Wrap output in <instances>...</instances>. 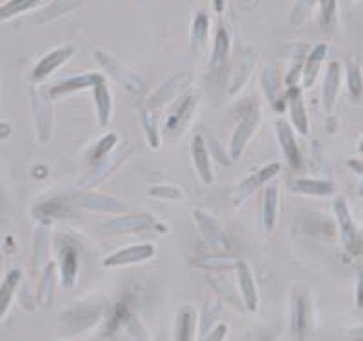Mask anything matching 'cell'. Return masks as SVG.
Listing matches in <instances>:
<instances>
[{
  "label": "cell",
  "mask_w": 363,
  "mask_h": 341,
  "mask_svg": "<svg viewBox=\"0 0 363 341\" xmlns=\"http://www.w3.org/2000/svg\"><path fill=\"white\" fill-rule=\"evenodd\" d=\"M118 144V135L116 133H108L106 136H102L99 142H96L93 147H91L89 155H87V160L91 165L99 164L100 160H104L106 157H109L113 152V149Z\"/></svg>",
  "instance_id": "obj_38"
},
{
  "label": "cell",
  "mask_w": 363,
  "mask_h": 341,
  "mask_svg": "<svg viewBox=\"0 0 363 341\" xmlns=\"http://www.w3.org/2000/svg\"><path fill=\"white\" fill-rule=\"evenodd\" d=\"M347 165H349V167H351L359 178H362V185H363V160H349L347 162Z\"/></svg>",
  "instance_id": "obj_50"
},
{
  "label": "cell",
  "mask_w": 363,
  "mask_h": 341,
  "mask_svg": "<svg viewBox=\"0 0 363 341\" xmlns=\"http://www.w3.org/2000/svg\"><path fill=\"white\" fill-rule=\"evenodd\" d=\"M91 91H93V102H95L96 122H99L100 128H108L113 115V99L106 79L100 80Z\"/></svg>",
  "instance_id": "obj_26"
},
{
  "label": "cell",
  "mask_w": 363,
  "mask_h": 341,
  "mask_svg": "<svg viewBox=\"0 0 363 341\" xmlns=\"http://www.w3.org/2000/svg\"><path fill=\"white\" fill-rule=\"evenodd\" d=\"M147 194L151 198L164 201H180L184 198V193L178 189L177 185H157V187H151Z\"/></svg>",
  "instance_id": "obj_44"
},
{
  "label": "cell",
  "mask_w": 363,
  "mask_h": 341,
  "mask_svg": "<svg viewBox=\"0 0 363 341\" xmlns=\"http://www.w3.org/2000/svg\"><path fill=\"white\" fill-rule=\"evenodd\" d=\"M260 123L262 111L258 107L249 109L244 115V118L240 120L238 125H236L235 131H233L231 144H229V157H231V160H238V158L244 155L251 138L256 135L258 128H260Z\"/></svg>",
  "instance_id": "obj_5"
},
{
  "label": "cell",
  "mask_w": 363,
  "mask_h": 341,
  "mask_svg": "<svg viewBox=\"0 0 363 341\" xmlns=\"http://www.w3.org/2000/svg\"><path fill=\"white\" fill-rule=\"evenodd\" d=\"M231 50V40L229 33L223 26H220L215 33V42H213V55H211V69H220L225 66L227 55Z\"/></svg>",
  "instance_id": "obj_34"
},
{
  "label": "cell",
  "mask_w": 363,
  "mask_h": 341,
  "mask_svg": "<svg viewBox=\"0 0 363 341\" xmlns=\"http://www.w3.org/2000/svg\"><path fill=\"white\" fill-rule=\"evenodd\" d=\"M189 80H191L189 73L177 74V77H173L171 80L162 84V86L155 91L153 95L145 100L144 107L145 109H149V111L157 113L158 109H162V107L169 106V104H173L178 96L184 95V89H186V86L189 84Z\"/></svg>",
  "instance_id": "obj_8"
},
{
  "label": "cell",
  "mask_w": 363,
  "mask_h": 341,
  "mask_svg": "<svg viewBox=\"0 0 363 341\" xmlns=\"http://www.w3.org/2000/svg\"><path fill=\"white\" fill-rule=\"evenodd\" d=\"M318 0H298L296 6H294L293 13H291V24L300 26L307 21L309 17V13L313 11L314 4H316Z\"/></svg>",
  "instance_id": "obj_45"
},
{
  "label": "cell",
  "mask_w": 363,
  "mask_h": 341,
  "mask_svg": "<svg viewBox=\"0 0 363 341\" xmlns=\"http://www.w3.org/2000/svg\"><path fill=\"white\" fill-rule=\"evenodd\" d=\"M82 206L87 211H95V213H108V214H124L125 206L120 200L106 194L89 193L82 198Z\"/></svg>",
  "instance_id": "obj_29"
},
{
  "label": "cell",
  "mask_w": 363,
  "mask_h": 341,
  "mask_svg": "<svg viewBox=\"0 0 363 341\" xmlns=\"http://www.w3.org/2000/svg\"><path fill=\"white\" fill-rule=\"evenodd\" d=\"M33 109L38 138L42 142H50L51 135H53V106H51V96L45 95L44 91H40L33 99Z\"/></svg>",
  "instance_id": "obj_16"
},
{
  "label": "cell",
  "mask_w": 363,
  "mask_h": 341,
  "mask_svg": "<svg viewBox=\"0 0 363 341\" xmlns=\"http://www.w3.org/2000/svg\"><path fill=\"white\" fill-rule=\"evenodd\" d=\"M140 122H142V128H144V135H145V140H147L149 147L151 149H158L160 147V125H158V120L155 116L153 111H149L145 107H142L140 111Z\"/></svg>",
  "instance_id": "obj_37"
},
{
  "label": "cell",
  "mask_w": 363,
  "mask_h": 341,
  "mask_svg": "<svg viewBox=\"0 0 363 341\" xmlns=\"http://www.w3.org/2000/svg\"><path fill=\"white\" fill-rule=\"evenodd\" d=\"M220 316V300H209L206 301L202 308V316L199 320V334H196V341H203L209 336L216 327V321Z\"/></svg>",
  "instance_id": "obj_33"
},
{
  "label": "cell",
  "mask_w": 363,
  "mask_h": 341,
  "mask_svg": "<svg viewBox=\"0 0 363 341\" xmlns=\"http://www.w3.org/2000/svg\"><path fill=\"white\" fill-rule=\"evenodd\" d=\"M213 6H215L216 13H222L225 8V0H213Z\"/></svg>",
  "instance_id": "obj_51"
},
{
  "label": "cell",
  "mask_w": 363,
  "mask_h": 341,
  "mask_svg": "<svg viewBox=\"0 0 363 341\" xmlns=\"http://www.w3.org/2000/svg\"><path fill=\"white\" fill-rule=\"evenodd\" d=\"M303 230H306V233H309V235L316 236V238L333 240L335 238L336 225L330 222L329 218L322 216V214L314 213L306 218V222H303Z\"/></svg>",
  "instance_id": "obj_35"
},
{
  "label": "cell",
  "mask_w": 363,
  "mask_h": 341,
  "mask_svg": "<svg viewBox=\"0 0 363 341\" xmlns=\"http://www.w3.org/2000/svg\"><path fill=\"white\" fill-rule=\"evenodd\" d=\"M57 271L64 289H73L79 280V251L71 242L60 238L57 242Z\"/></svg>",
  "instance_id": "obj_6"
},
{
  "label": "cell",
  "mask_w": 363,
  "mask_h": 341,
  "mask_svg": "<svg viewBox=\"0 0 363 341\" xmlns=\"http://www.w3.org/2000/svg\"><path fill=\"white\" fill-rule=\"evenodd\" d=\"M95 58L100 62V66L108 71L113 79L124 87L125 91H129L133 95H140L142 89H144V84H142V80L138 79L136 74H133L131 71L125 69V67L122 66L120 62H116L111 55H106L102 53V51H99V53H95Z\"/></svg>",
  "instance_id": "obj_12"
},
{
  "label": "cell",
  "mask_w": 363,
  "mask_h": 341,
  "mask_svg": "<svg viewBox=\"0 0 363 341\" xmlns=\"http://www.w3.org/2000/svg\"><path fill=\"white\" fill-rule=\"evenodd\" d=\"M129 152H131V149H122L120 152L109 155V157H106L104 160H100L99 164L93 165V169L89 171V174L84 178L82 187H93V185H99L100 181L106 180V178H108L109 174H111L113 171H115V169L125 160V158H128Z\"/></svg>",
  "instance_id": "obj_20"
},
{
  "label": "cell",
  "mask_w": 363,
  "mask_h": 341,
  "mask_svg": "<svg viewBox=\"0 0 363 341\" xmlns=\"http://www.w3.org/2000/svg\"><path fill=\"white\" fill-rule=\"evenodd\" d=\"M160 230L165 233V225H162L155 216L147 213L140 214H120L116 218L109 220L102 225V233L106 236H120V235H136V233H145V230Z\"/></svg>",
  "instance_id": "obj_3"
},
{
  "label": "cell",
  "mask_w": 363,
  "mask_h": 341,
  "mask_svg": "<svg viewBox=\"0 0 363 341\" xmlns=\"http://www.w3.org/2000/svg\"><path fill=\"white\" fill-rule=\"evenodd\" d=\"M69 213V207H67L62 200H48L37 207V214H35V216L40 218L44 223H48L53 222V220L57 218H64V216Z\"/></svg>",
  "instance_id": "obj_39"
},
{
  "label": "cell",
  "mask_w": 363,
  "mask_h": 341,
  "mask_svg": "<svg viewBox=\"0 0 363 341\" xmlns=\"http://www.w3.org/2000/svg\"><path fill=\"white\" fill-rule=\"evenodd\" d=\"M193 220L196 223V227H199L202 238L209 245L216 247L218 251H227L229 249V238H227L225 230L220 227V223L209 213L196 209L193 213Z\"/></svg>",
  "instance_id": "obj_13"
},
{
  "label": "cell",
  "mask_w": 363,
  "mask_h": 341,
  "mask_svg": "<svg viewBox=\"0 0 363 341\" xmlns=\"http://www.w3.org/2000/svg\"><path fill=\"white\" fill-rule=\"evenodd\" d=\"M358 151L363 155V136H362V140H359V144H358Z\"/></svg>",
  "instance_id": "obj_52"
},
{
  "label": "cell",
  "mask_w": 363,
  "mask_h": 341,
  "mask_svg": "<svg viewBox=\"0 0 363 341\" xmlns=\"http://www.w3.org/2000/svg\"><path fill=\"white\" fill-rule=\"evenodd\" d=\"M191 160H193L194 171L199 174L200 180L206 185H211L215 181V173H213V162L211 155L207 151L206 140L202 135H194L191 140Z\"/></svg>",
  "instance_id": "obj_15"
},
{
  "label": "cell",
  "mask_w": 363,
  "mask_h": 341,
  "mask_svg": "<svg viewBox=\"0 0 363 341\" xmlns=\"http://www.w3.org/2000/svg\"><path fill=\"white\" fill-rule=\"evenodd\" d=\"M0 258H2V252H0Z\"/></svg>",
  "instance_id": "obj_53"
},
{
  "label": "cell",
  "mask_w": 363,
  "mask_h": 341,
  "mask_svg": "<svg viewBox=\"0 0 363 341\" xmlns=\"http://www.w3.org/2000/svg\"><path fill=\"white\" fill-rule=\"evenodd\" d=\"M22 281L21 271H11L4 278V281L0 284V320L6 316L9 305H11L15 292H17L18 285Z\"/></svg>",
  "instance_id": "obj_36"
},
{
  "label": "cell",
  "mask_w": 363,
  "mask_h": 341,
  "mask_svg": "<svg viewBox=\"0 0 363 341\" xmlns=\"http://www.w3.org/2000/svg\"><path fill=\"white\" fill-rule=\"evenodd\" d=\"M206 140V145H207V151H209V155L215 160H218L222 165H229L231 164V158H229V155H227L225 149L220 145V142L216 140L215 136H209V138H203Z\"/></svg>",
  "instance_id": "obj_47"
},
{
  "label": "cell",
  "mask_w": 363,
  "mask_h": 341,
  "mask_svg": "<svg viewBox=\"0 0 363 341\" xmlns=\"http://www.w3.org/2000/svg\"><path fill=\"white\" fill-rule=\"evenodd\" d=\"M327 51H329L327 44H318L307 53L306 62H303V71H301V86H303V89H311L316 84L318 74H320L322 64L327 57Z\"/></svg>",
  "instance_id": "obj_24"
},
{
  "label": "cell",
  "mask_w": 363,
  "mask_h": 341,
  "mask_svg": "<svg viewBox=\"0 0 363 341\" xmlns=\"http://www.w3.org/2000/svg\"><path fill=\"white\" fill-rule=\"evenodd\" d=\"M227 330H229L227 329V325H223V323L216 325L215 330H213V332H211L203 341H223L227 336Z\"/></svg>",
  "instance_id": "obj_48"
},
{
  "label": "cell",
  "mask_w": 363,
  "mask_h": 341,
  "mask_svg": "<svg viewBox=\"0 0 363 341\" xmlns=\"http://www.w3.org/2000/svg\"><path fill=\"white\" fill-rule=\"evenodd\" d=\"M333 209H335V220H336V229L342 238L343 249L349 255H358L359 247H362V236H359V229L356 225L354 218H352L349 203L345 198L336 196L333 200Z\"/></svg>",
  "instance_id": "obj_4"
},
{
  "label": "cell",
  "mask_w": 363,
  "mask_h": 341,
  "mask_svg": "<svg viewBox=\"0 0 363 341\" xmlns=\"http://www.w3.org/2000/svg\"><path fill=\"white\" fill-rule=\"evenodd\" d=\"M314 327V307L306 285L296 284L291 292V336L294 341H306Z\"/></svg>",
  "instance_id": "obj_1"
},
{
  "label": "cell",
  "mask_w": 363,
  "mask_h": 341,
  "mask_svg": "<svg viewBox=\"0 0 363 341\" xmlns=\"http://www.w3.org/2000/svg\"><path fill=\"white\" fill-rule=\"evenodd\" d=\"M73 55H74L73 45H62V47H58V50L45 55V57L38 62L33 69L35 82H42V80H45L48 77H51V74H53L58 67L62 66V64H66Z\"/></svg>",
  "instance_id": "obj_18"
},
{
  "label": "cell",
  "mask_w": 363,
  "mask_h": 341,
  "mask_svg": "<svg viewBox=\"0 0 363 341\" xmlns=\"http://www.w3.org/2000/svg\"><path fill=\"white\" fill-rule=\"evenodd\" d=\"M104 80V77L100 73H86V74H77V77H71V79L64 80V82L57 84L50 89L51 99H64L67 95H73L77 91L82 89H93L96 84Z\"/></svg>",
  "instance_id": "obj_19"
},
{
  "label": "cell",
  "mask_w": 363,
  "mask_h": 341,
  "mask_svg": "<svg viewBox=\"0 0 363 341\" xmlns=\"http://www.w3.org/2000/svg\"><path fill=\"white\" fill-rule=\"evenodd\" d=\"M157 255V249L151 243H138V245H129L124 249H118L116 252L104 258L102 265L106 269L115 267H128V265H136V263H144Z\"/></svg>",
  "instance_id": "obj_9"
},
{
  "label": "cell",
  "mask_w": 363,
  "mask_h": 341,
  "mask_svg": "<svg viewBox=\"0 0 363 341\" xmlns=\"http://www.w3.org/2000/svg\"><path fill=\"white\" fill-rule=\"evenodd\" d=\"M285 107L289 111L291 125L300 136L309 135V116H307L306 100H303V89L300 86L287 87L284 93Z\"/></svg>",
  "instance_id": "obj_11"
},
{
  "label": "cell",
  "mask_w": 363,
  "mask_h": 341,
  "mask_svg": "<svg viewBox=\"0 0 363 341\" xmlns=\"http://www.w3.org/2000/svg\"><path fill=\"white\" fill-rule=\"evenodd\" d=\"M356 307H363V269L358 272V278H356Z\"/></svg>",
  "instance_id": "obj_49"
},
{
  "label": "cell",
  "mask_w": 363,
  "mask_h": 341,
  "mask_svg": "<svg viewBox=\"0 0 363 341\" xmlns=\"http://www.w3.org/2000/svg\"><path fill=\"white\" fill-rule=\"evenodd\" d=\"M280 171H281V164L272 162V164L264 165L260 171H256L255 174H251V177L245 178L244 181H240V184L236 185L235 191H233V194H231L233 203H236V206L244 203V201L247 200L249 196H252V194L260 189V187L267 185L269 181L272 180V178L280 173Z\"/></svg>",
  "instance_id": "obj_7"
},
{
  "label": "cell",
  "mask_w": 363,
  "mask_h": 341,
  "mask_svg": "<svg viewBox=\"0 0 363 341\" xmlns=\"http://www.w3.org/2000/svg\"><path fill=\"white\" fill-rule=\"evenodd\" d=\"M200 102L199 93L189 91V93H184V95L178 96L169 107V113L165 116V122L162 125V133H164L167 138H177L184 129L187 128L189 120L193 118V113L196 109Z\"/></svg>",
  "instance_id": "obj_2"
},
{
  "label": "cell",
  "mask_w": 363,
  "mask_h": 341,
  "mask_svg": "<svg viewBox=\"0 0 363 341\" xmlns=\"http://www.w3.org/2000/svg\"><path fill=\"white\" fill-rule=\"evenodd\" d=\"M207 281H209L211 289L218 294L220 300L227 301L236 311H245L244 300L240 296L238 287H235L231 281L227 280L225 276H222L220 272H213V274L207 276Z\"/></svg>",
  "instance_id": "obj_25"
},
{
  "label": "cell",
  "mask_w": 363,
  "mask_h": 341,
  "mask_svg": "<svg viewBox=\"0 0 363 341\" xmlns=\"http://www.w3.org/2000/svg\"><path fill=\"white\" fill-rule=\"evenodd\" d=\"M235 271L236 278H238L240 296L244 300L245 311L247 313H256V308H258V287H256V280L255 276H252L249 263L244 262V259H238Z\"/></svg>",
  "instance_id": "obj_14"
},
{
  "label": "cell",
  "mask_w": 363,
  "mask_h": 341,
  "mask_svg": "<svg viewBox=\"0 0 363 341\" xmlns=\"http://www.w3.org/2000/svg\"><path fill=\"white\" fill-rule=\"evenodd\" d=\"M42 0H8L4 6H0V22L17 17L21 13L29 11L31 8L40 4Z\"/></svg>",
  "instance_id": "obj_41"
},
{
  "label": "cell",
  "mask_w": 363,
  "mask_h": 341,
  "mask_svg": "<svg viewBox=\"0 0 363 341\" xmlns=\"http://www.w3.org/2000/svg\"><path fill=\"white\" fill-rule=\"evenodd\" d=\"M252 66H255V58H252L251 55H244V57L240 58L238 64L233 67L229 82H227V91H229V95L235 96L238 95L240 91L244 89L249 77H251L252 73Z\"/></svg>",
  "instance_id": "obj_30"
},
{
  "label": "cell",
  "mask_w": 363,
  "mask_h": 341,
  "mask_svg": "<svg viewBox=\"0 0 363 341\" xmlns=\"http://www.w3.org/2000/svg\"><path fill=\"white\" fill-rule=\"evenodd\" d=\"M278 213H280V191L278 185H265L264 198H262V227L265 233H272L278 222Z\"/></svg>",
  "instance_id": "obj_22"
},
{
  "label": "cell",
  "mask_w": 363,
  "mask_h": 341,
  "mask_svg": "<svg viewBox=\"0 0 363 341\" xmlns=\"http://www.w3.org/2000/svg\"><path fill=\"white\" fill-rule=\"evenodd\" d=\"M340 89H342V64H340L338 60H333L329 62V66H327L322 89V102L327 115H330V113L335 111Z\"/></svg>",
  "instance_id": "obj_17"
},
{
  "label": "cell",
  "mask_w": 363,
  "mask_h": 341,
  "mask_svg": "<svg viewBox=\"0 0 363 341\" xmlns=\"http://www.w3.org/2000/svg\"><path fill=\"white\" fill-rule=\"evenodd\" d=\"M57 265L53 262H50L44 267L40 276V284H38L37 291V303L42 307H50L51 301L55 298V284H57Z\"/></svg>",
  "instance_id": "obj_31"
},
{
  "label": "cell",
  "mask_w": 363,
  "mask_h": 341,
  "mask_svg": "<svg viewBox=\"0 0 363 341\" xmlns=\"http://www.w3.org/2000/svg\"><path fill=\"white\" fill-rule=\"evenodd\" d=\"M289 191L301 196L327 198L335 194V184L320 178H294L289 181Z\"/></svg>",
  "instance_id": "obj_21"
},
{
  "label": "cell",
  "mask_w": 363,
  "mask_h": 341,
  "mask_svg": "<svg viewBox=\"0 0 363 341\" xmlns=\"http://www.w3.org/2000/svg\"><path fill=\"white\" fill-rule=\"evenodd\" d=\"M274 125H277V138L285 162L293 171H300L303 167V157H301V149L296 142V131L289 122L281 118H278Z\"/></svg>",
  "instance_id": "obj_10"
},
{
  "label": "cell",
  "mask_w": 363,
  "mask_h": 341,
  "mask_svg": "<svg viewBox=\"0 0 363 341\" xmlns=\"http://www.w3.org/2000/svg\"><path fill=\"white\" fill-rule=\"evenodd\" d=\"M347 89H349V95L352 99H362L363 96V73L362 67L356 64V62H351L347 66Z\"/></svg>",
  "instance_id": "obj_42"
},
{
  "label": "cell",
  "mask_w": 363,
  "mask_h": 341,
  "mask_svg": "<svg viewBox=\"0 0 363 341\" xmlns=\"http://www.w3.org/2000/svg\"><path fill=\"white\" fill-rule=\"evenodd\" d=\"M124 325H125V329H128L129 336H131L133 341H151L149 332L145 330V327L142 325V321L138 320L135 314L128 313V311H125V314H124Z\"/></svg>",
  "instance_id": "obj_43"
},
{
  "label": "cell",
  "mask_w": 363,
  "mask_h": 341,
  "mask_svg": "<svg viewBox=\"0 0 363 341\" xmlns=\"http://www.w3.org/2000/svg\"><path fill=\"white\" fill-rule=\"evenodd\" d=\"M207 33H209V18H207L206 13H199L194 17L193 29H191V45H193L194 53L203 50L207 42Z\"/></svg>",
  "instance_id": "obj_40"
},
{
  "label": "cell",
  "mask_w": 363,
  "mask_h": 341,
  "mask_svg": "<svg viewBox=\"0 0 363 341\" xmlns=\"http://www.w3.org/2000/svg\"><path fill=\"white\" fill-rule=\"evenodd\" d=\"M199 316L191 305H182L174 321V341H196Z\"/></svg>",
  "instance_id": "obj_23"
},
{
  "label": "cell",
  "mask_w": 363,
  "mask_h": 341,
  "mask_svg": "<svg viewBox=\"0 0 363 341\" xmlns=\"http://www.w3.org/2000/svg\"><path fill=\"white\" fill-rule=\"evenodd\" d=\"M262 89H264L265 96H267L269 104L272 106V109L277 113H281L285 109V99H284V87H281L280 79H278L277 71L265 67L264 73H262Z\"/></svg>",
  "instance_id": "obj_28"
},
{
  "label": "cell",
  "mask_w": 363,
  "mask_h": 341,
  "mask_svg": "<svg viewBox=\"0 0 363 341\" xmlns=\"http://www.w3.org/2000/svg\"><path fill=\"white\" fill-rule=\"evenodd\" d=\"M50 252H51V233L50 227L40 225L35 230L33 240V259H31V267L33 272H42L44 267L50 263Z\"/></svg>",
  "instance_id": "obj_27"
},
{
  "label": "cell",
  "mask_w": 363,
  "mask_h": 341,
  "mask_svg": "<svg viewBox=\"0 0 363 341\" xmlns=\"http://www.w3.org/2000/svg\"><path fill=\"white\" fill-rule=\"evenodd\" d=\"M189 262L191 265L203 269V271L223 272V271H231V269H235L238 259L233 258V256L229 255H218V256H200V258H191Z\"/></svg>",
  "instance_id": "obj_32"
},
{
  "label": "cell",
  "mask_w": 363,
  "mask_h": 341,
  "mask_svg": "<svg viewBox=\"0 0 363 341\" xmlns=\"http://www.w3.org/2000/svg\"><path fill=\"white\" fill-rule=\"evenodd\" d=\"M336 11H338V0H320V17L325 28L335 24Z\"/></svg>",
  "instance_id": "obj_46"
}]
</instances>
